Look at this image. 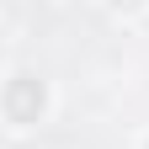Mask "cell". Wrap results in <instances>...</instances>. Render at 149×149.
Returning a JSON list of instances; mask_svg holds the SVG:
<instances>
[{
	"instance_id": "obj_1",
	"label": "cell",
	"mask_w": 149,
	"mask_h": 149,
	"mask_svg": "<svg viewBox=\"0 0 149 149\" xmlns=\"http://www.w3.org/2000/svg\"><path fill=\"white\" fill-rule=\"evenodd\" d=\"M6 117L11 123H37V112H43V85L32 80V74H11V85H6Z\"/></svg>"
},
{
	"instance_id": "obj_2",
	"label": "cell",
	"mask_w": 149,
	"mask_h": 149,
	"mask_svg": "<svg viewBox=\"0 0 149 149\" xmlns=\"http://www.w3.org/2000/svg\"><path fill=\"white\" fill-rule=\"evenodd\" d=\"M6 6H11V11H27V6H32V0H6Z\"/></svg>"
},
{
	"instance_id": "obj_3",
	"label": "cell",
	"mask_w": 149,
	"mask_h": 149,
	"mask_svg": "<svg viewBox=\"0 0 149 149\" xmlns=\"http://www.w3.org/2000/svg\"><path fill=\"white\" fill-rule=\"evenodd\" d=\"M112 6H128V11H133V6H144V0H112Z\"/></svg>"
}]
</instances>
